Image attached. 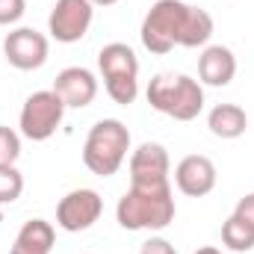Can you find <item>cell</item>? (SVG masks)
I'll return each mask as SVG.
<instances>
[{
	"instance_id": "1",
	"label": "cell",
	"mask_w": 254,
	"mask_h": 254,
	"mask_svg": "<svg viewBox=\"0 0 254 254\" xmlns=\"http://www.w3.org/2000/svg\"><path fill=\"white\" fill-rule=\"evenodd\" d=\"M175 198L169 184H130L119 198L116 219L125 231H163L175 219Z\"/></svg>"
},
{
	"instance_id": "2",
	"label": "cell",
	"mask_w": 254,
	"mask_h": 254,
	"mask_svg": "<svg viewBox=\"0 0 254 254\" xmlns=\"http://www.w3.org/2000/svg\"><path fill=\"white\" fill-rule=\"evenodd\" d=\"M148 104L175 122H192L204 110V89L190 74H157L148 83Z\"/></svg>"
},
{
	"instance_id": "3",
	"label": "cell",
	"mask_w": 254,
	"mask_h": 254,
	"mask_svg": "<svg viewBox=\"0 0 254 254\" xmlns=\"http://www.w3.org/2000/svg\"><path fill=\"white\" fill-rule=\"evenodd\" d=\"M127 151H130V130L119 119H101L83 142V166L98 178H110L122 169Z\"/></svg>"
},
{
	"instance_id": "4",
	"label": "cell",
	"mask_w": 254,
	"mask_h": 254,
	"mask_svg": "<svg viewBox=\"0 0 254 254\" xmlns=\"http://www.w3.org/2000/svg\"><path fill=\"white\" fill-rule=\"evenodd\" d=\"M187 6L184 0H157L145 21H142V45L151 51V54H169L172 48L181 45V30H184V15H187Z\"/></svg>"
},
{
	"instance_id": "5",
	"label": "cell",
	"mask_w": 254,
	"mask_h": 254,
	"mask_svg": "<svg viewBox=\"0 0 254 254\" xmlns=\"http://www.w3.org/2000/svg\"><path fill=\"white\" fill-rule=\"evenodd\" d=\"M65 116V104L63 98L54 92V89H42V92H33L24 107H21V116H18V125H21V133L33 142H45L51 139L60 125H63Z\"/></svg>"
},
{
	"instance_id": "6",
	"label": "cell",
	"mask_w": 254,
	"mask_h": 254,
	"mask_svg": "<svg viewBox=\"0 0 254 254\" xmlns=\"http://www.w3.org/2000/svg\"><path fill=\"white\" fill-rule=\"evenodd\" d=\"M92 18L95 6L89 0H57L48 15V33L63 45H74L89 33Z\"/></svg>"
},
{
	"instance_id": "7",
	"label": "cell",
	"mask_w": 254,
	"mask_h": 254,
	"mask_svg": "<svg viewBox=\"0 0 254 254\" xmlns=\"http://www.w3.org/2000/svg\"><path fill=\"white\" fill-rule=\"evenodd\" d=\"M101 210H104V201L95 190H71L57 204V225L68 234L89 231L101 219Z\"/></svg>"
},
{
	"instance_id": "8",
	"label": "cell",
	"mask_w": 254,
	"mask_h": 254,
	"mask_svg": "<svg viewBox=\"0 0 254 254\" xmlns=\"http://www.w3.org/2000/svg\"><path fill=\"white\" fill-rule=\"evenodd\" d=\"M3 57L18 71H36L48 63V39L33 27H18L3 39Z\"/></svg>"
},
{
	"instance_id": "9",
	"label": "cell",
	"mask_w": 254,
	"mask_h": 254,
	"mask_svg": "<svg viewBox=\"0 0 254 254\" xmlns=\"http://www.w3.org/2000/svg\"><path fill=\"white\" fill-rule=\"evenodd\" d=\"M54 92L63 98L65 110H83L95 101L98 95V77L89 71V68H80V65H71L63 68L54 80Z\"/></svg>"
},
{
	"instance_id": "10",
	"label": "cell",
	"mask_w": 254,
	"mask_h": 254,
	"mask_svg": "<svg viewBox=\"0 0 254 254\" xmlns=\"http://www.w3.org/2000/svg\"><path fill=\"white\" fill-rule=\"evenodd\" d=\"M175 184L190 198H201V195L213 192L216 190V166H213V160L204 157V154L184 157L178 163V169H175Z\"/></svg>"
},
{
	"instance_id": "11",
	"label": "cell",
	"mask_w": 254,
	"mask_h": 254,
	"mask_svg": "<svg viewBox=\"0 0 254 254\" xmlns=\"http://www.w3.org/2000/svg\"><path fill=\"white\" fill-rule=\"evenodd\" d=\"M130 184H169V151L145 142L130 154Z\"/></svg>"
},
{
	"instance_id": "12",
	"label": "cell",
	"mask_w": 254,
	"mask_h": 254,
	"mask_svg": "<svg viewBox=\"0 0 254 254\" xmlns=\"http://www.w3.org/2000/svg\"><path fill=\"white\" fill-rule=\"evenodd\" d=\"M237 74V57L225 45H207L198 57V77L207 86H228Z\"/></svg>"
},
{
	"instance_id": "13",
	"label": "cell",
	"mask_w": 254,
	"mask_h": 254,
	"mask_svg": "<svg viewBox=\"0 0 254 254\" xmlns=\"http://www.w3.org/2000/svg\"><path fill=\"white\" fill-rule=\"evenodd\" d=\"M57 246V231L48 219H30L21 225L12 254H51Z\"/></svg>"
},
{
	"instance_id": "14",
	"label": "cell",
	"mask_w": 254,
	"mask_h": 254,
	"mask_svg": "<svg viewBox=\"0 0 254 254\" xmlns=\"http://www.w3.org/2000/svg\"><path fill=\"white\" fill-rule=\"evenodd\" d=\"M98 68H101L104 80H113V77H139V60H136L133 48L125 45V42L104 45L101 54H98Z\"/></svg>"
},
{
	"instance_id": "15",
	"label": "cell",
	"mask_w": 254,
	"mask_h": 254,
	"mask_svg": "<svg viewBox=\"0 0 254 254\" xmlns=\"http://www.w3.org/2000/svg\"><path fill=\"white\" fill-rule=\"evenodd\" d=\"M207 127H210V133L219 136V139H240V136L246 133V127H249V116H246V110L237 107V104H219V107L210 110Z\"/></svg>"
},
{
	"instance_id": "16",
	"label": "cell",
	"mask_w": 254,
	"mask_h": 254,
	"mask_svg": "<svg viewBox=\"0 0 254 254\" xmlns=\"http://www.w3.org/2000/svg\"><path fill=\"white\" fill-rule=\"evenodd\" d=\"M213 36V18L210 12L198 9V6H187L184 15V30H181V45L178 48H204Z\"/></svg>"
},
{
	"instance_id": "17",
	"label": "cell",
	"mask_w": 254,
	"mask_h": 254,
	"mask_svg": "<svg viewBox=\"0 0 254 254\" xmlns=\"http://www.w3.org/2000/svg\"><path fill=\"white\" fill-rule=\"evenodd\" d=\"M222 243H225L231 252H252L254 249V228L246 225L243 219L231 216V219L222 225Z\"/></svg>"
},
{
	"instance_id": "18",
	"label": "cell",
	"mask_w": 254,
	"mask_h": 254,
	"mask_svg": "<svg viewBox=\"0 0 254 254\" xmlns=\"http://www.w3.org/2000/svg\"><path fill=\"white\" fill-rule=\"evenodd\" d=\"M24 192V175L15 166H0V207L18 201Z\"/></svg>"
},
{
	"instance_id": "19",
	"label": "cell",
	"mask_w": 254,
	"mask_h": 254,
	"mask_svg": "<svg viewBox=\"0 0 254 254\" xmlns=\"http://www.w3.org/2000/svg\"><path fill=\"white\" fill-rule=\"evenodd\" d=\"M104 86H107V95L125 107L133 104L139 95V77H113V80H104Z\"/></svg>"
},
{
	"instance_id": "20",
	"label": "cell",
	"mask_w": 254,
	"mask_h": 254,
	"mask_svg": "<svg viewBox=\"0 0 254 254\" xmlns=\"http://www.w3.org/2000/svg\"><path fill=\"white\" fill-rule=\"evenodd\" d=\"M21 157V136L12 127L0 125V166H15Z\"/></svg>"
},
{
	"instance_id": "21",
	"label": "cell",
	"mask_w": 254,
	"mask_h": 254,
	"mask_svg": "<svg viewBox=\"0 0 254 254\" xmlns=\"http://www.w3.org/2000/svg\"><path fill=\"white\" fill-rule=\"evenodd\" d=\"M24 9H27V0H0V27L21 21Z\"/></svg>"
},
{
	"instance_id": "22",
	"label": "cell",
	"mask_w": 254,
	"mask_h": 254,
	"mask_svg": "<svg viewBox=\"0 0 254 254\" xmlns=\"http://www.w3.org/2000/svg\"><path fill=\"white\" fill-rule=\"evenodd\" d=\"M234 216H237V219H243L246 225H252V228H254V192L243 195V198L237 201V207H234Z\"/></svg>"
},
{
	"instance_id": "23",
	"label": "cell",
	"mask_w": 254,
	"mask_h": 254,
	"mask_svg": "<svg viewBox=\"0 0 254 254\" xmlns=\"http://www.w3.org/2000/svg\"><path fill=\"white\" fill-rule=\"evenodd\" d=\"M139 254H178V252H175V246H172L169 240H163V237H151V240L142 243Z\"/></svg>"
},
{
	"instance_id": "24",
	"label": "cell",
	"mask_w": 254,
	"mask_h": 254,
	"mask_svg": "<svg viewBox=\"0 0 254 254\" xmlns=\"http://www.w3.org/2000/svg\"><path fill=\"white\" fill-rule=\"evenodd\" d=\"M195 254H222V252H219L216 246H204V249H198Z\"/></svg>"
},
{
	"instance_id": "25",
	"label": "cell",
	"mask_w": 254,
	"mask_h": 254,
	"mask_svg": "<svg viewBox=\"0 0 254 254\" xmlns=\"http://www.w3.org/2000/svg\"><path fill=\"white\" fill-rule=\"evenodd\" d=\"M92 6H113V3H119V0H89Z\"/></svg>"
}]
</instances>
